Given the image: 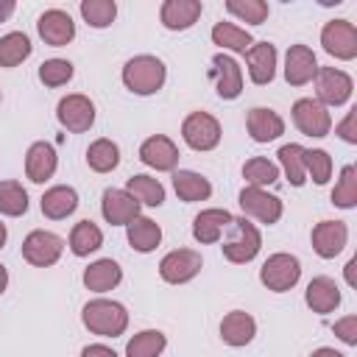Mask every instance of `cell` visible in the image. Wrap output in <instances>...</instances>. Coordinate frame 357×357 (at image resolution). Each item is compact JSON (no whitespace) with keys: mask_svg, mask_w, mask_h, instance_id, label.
Wrapping results in <instances>:
<instances>
[{"mask_svg":"<svg viewBox=\"0 0 357 357\" xmlns=\"http://www.w3.org/2000/svg\"><path fill=\"white\" fill-rule=\"evenodd\" d=\"M81 321L92 335L100 337H117L126 332L128 326V312L120 301H109V298H92L84 304L81 310Z\"/></svg>","mask_w":357,"mask_h":357,"instance_id":"obj_1","label":"cell"},{"mask_svg":"<svg viewBox=\"0 0 357 357\" xmlns=\"http://www.w3.org/2000/svg\"><path fill=\"white\" fill-rule=\"evenodd\" d=\"M123 282V268L114 259H98L84 271V284L92 293H106L114 290Z\"/></svg>","mask_w":357,"mask_h":357,"instance_id":"obj_27","label":"cell"},{"mask_svg":"<svg viewBox=\"0 0 357 357\" xmlns=\"http://www.w3.org/2000/svg\"><path fill=\"white\" fill-rule=\"evenodd\" d=\"M126 192H131L145 206H162L165 204V187H162V181L153 178V176H145V173L131 176L126 181Z\"/></svg>","mask_w":357,"mask_h":357,"instance_id":"obj_32","label":"cell"},{"mask_svg":"<svg viewBox=\"0 0 357 357\" xmlns=\"http://www.w3.org/2000/svg\"><path fill=\"white\" fill-rule=\"evenodd\" d=\"M167 346V337L159 329H142L126 343V357H159Z\"/></svg>","mask_w":357,"mask_h":357,"instance_id":"obj_34","label":"cell"},{"mask_svg":"<svg viewBox=\"0 0 357 357\" xmlns=\"http://www.w3.org/2000/svg\"><path fill=\"white\" fill-rule=\"evenodd\" d=\"M73 64L67 59H47L39 64V81L45 86H64L73 78Z\"/></svg>","mask_w":357,"mask_h":357,"instance_id":"obj_42","label":"cell"},{"mask_svg":"<svg viewBox=\"0 0 357 357\" xmlns=\"http://www.w3.org/2000/svg\"><path fill=\"white\" fill-rule=\"evenodd\" d=\"M56 117H59V123H61L67 131L84 134V131H89L92 123H95V106H92V100H89L86 95H78V92H75V95H67V98L59 100Z\"/></svg>","mask_w":357,"mask_h":357,"instance_id":"obj_11","label":"cell"},{"mask_svg":"<svg viewBox=\"0 0 357 357\" xmlns=\"http://www.w3.org/2000/svg\"><path fill=\"white\" fill-rule=\"evenodd\" d=\"M139 159L153 170H173L178 165V148L165 134H156L139 145Z\"/></svg>","mask_w":357,"mask_h":357,"instance_id":"obj_18","label":"cell"},{"mask_svg":"<svg viewBox=\"0 0 357 357\" xmlns=\"http://www.w3.org/2000/svg\"><path fill=\"white\" fill-rule=\"evenodd\" d=\"M36 31L39 36L45 39V45H53V47H64L67 42H73L75 36V22L67 11L61 8H47L39 20H36Z\"/></svg>","mask_w":357,"mask_h":357,"instance_id":"obj_14","label":"cell"},{"mask_svg":"<svg viewBox=\"0 0 357 357\" xmlns=\"http://www.w3.org/2000/svg\"><path fill=\"white\" fill-rule=\"evenodd\" d=\"M64 251V240L53 231H45V229H33L25 240H22V257L25 262L36 265V268H47L53 265Z\"/></svg>","mask_w":357,"mask_h":357,"instance_id":"obj_8","label":"cell"},{"mask_svg":"<svg viewBox=\"0 0 357 357\" xmlns=\"http://www.w3.org/2000/svg\"><path fill=\"white\" fill-rule=\"evenodd\" d=\"M293 123L301 134L307 137H326L329 128H332V117H329V109L321 106L315 98H298L293 103Z\"/></svg>","mask_w":357,"mask_h":357,"instance_id":"obj_9","label":"cell"},{"mask_svg":"<svg viewBox=\"0 0 357 357\" xmlns=\"http://www.w3.org/2000/svg\"><path fill=\"white\" fill-rule=\"evenodd\" d=\"M298 279H301V262L284 251L271 254L259 268V282L273 293H284V290L296 287Z\"/></svg>","mask_w":357,"mask_h":357,"instance_id":"obj_4","label":"cell"},{"mask_svg":"<svg viewBox=\"0 0 357 357\" xmlns=\"http://www.w3.org/2000/svg\"><path fill=\"white\" fill-rule=\"evenodd\" d=\"M243 178L248 181V187H262L265 190L268 184H273L279 178V167L265 156H254L243 165Z\"/></svg>","mask_w":357,"mask_h":357,"instance_id":"obj_38","label":"cell"},{"mask_svg":"<svg viewBox=\"0 0 357 357\" xmlns=\"http://www.w3.org/2000/svg\"><path fill=\"white\" fill-rule=\"evenodd\" d=\"M212 81H215V92L223 100H234L243 92V70L240 64L226 56V53H215L212 56V70H209Z\"/></svg>","mask_w":357,"mask_h":357,"instance_id":"obj_13","label":"cell"},{"mask_svg":"<svg viewBox=\"0 0 357 357\" xmlns=\"http://www.w3.org/2000/svg\"><path fill=\"white\" fill-rule=\"evenodd\" d=\"M245 128L251 134L254 142H273L284 134V120L273 112V109H265V106H257L245 114Z\"/></svg>","mask_w":357,"mask_h":357,"instance_id":"obj_20","label":"cell"},{"mask_svg":"<svg viewBox=\"0 0 357 357\" xmlns=\"http://www.w3.org/2000/svg\"><path fill=\"white\" fill-rule=\"evenodd\" d=\"M304 151H307V148H301L298 142H287V145H282L279 153H276V156H279V165H282V170H284V176L290 178L293 187H301V184L307 181Z\"/></svg>","mask_w":357,"mask_h":357,"instance_id":"obj_36","label":"cell"},{"mask_svg":"<svg viewBox=\"0 0 357 357\" xmlns=\"http://www.w3.org/2000/svg\"><path fill=\"white\" fill-rule=\"evenodd\" d=\"M357 109H351L349 114H346V120L337 126V134H340V139L343 142H349V145H354L357 142V131H354V120H357V114H354Z\"/></svg>","mask_w":357,"mask_h":357,"instance_id":"obj_45","label":"cell"},{"mask_svg":"<svg viewBox=\"0 0 357 357\" xmlns=\"http://www.w3.org/2000/svg\"><path fill=\"white\" fill-rule=\"evenodd\" d=\"M201 11H204L201 0H165L159 20L167 31H187L190 25L198 22Z\"/></svg>","mask_w":357,"mask_h":357,"instance_id":"obj_19","label":"cell"},{"mask_svg":"<svg viewBox=\"0 0 357 357\" xmlns=\"http://www.w3.org/2000/svg\"><path fill=\"white\" fill-rule=\"evenodd\" d=\"M173 190L181 201L195 204V201H206L212 195V184L209 178H204L195 170H176L173 173Z\"/></svg>","mask_w":357,"mask_h":357,"instance_id":"obj_29","label":"cell"},{"mask_svg":"<svg viewBox=\"0 0 357 357\" xmlns=\"http://www.w3.org/2000/svg\"><path fill=\"white\" fill-rule=\"evenodd\" d=\"M6 237H8V231H6V223L0 220V248L6 245Z\"/></svg>","mask_w":357,"mask_h":357,"instance_id":"obj_51","label":"cell"},{"mask_svg":"<svg viewBox=\"0 0 357 357\" xmlns=\"http://www.w3.org/2000/svg\"><path fill=\"white\" fill-rule=\"evenodd\" d=\"M139 206L142 204L131 192L114 190V187H109L103 192V201H100V212H103L106 223H112V226H128L139 215Z\"/></svg>","mask_w":357,"mask_h":357,"instance_id":"obj_15","label":"cell"},{"mask_svg":"<svg viewBox=\"0 0 357 357\" xmlns=\"http://www.w3.org/2000/svg\"><path fill=\"white\" fill-rule=\"evenodd\" d=\"M231 212L226 209H201L192 220V237L201 243V245H209V243H218L223 237V229H229L231 223Z\"/></svg>","mask_w":357,"mask_h":357,"instance_id":"obj_23","label":"cell"},{"mask_svg":"<svg viewBox=\"0 0 357 357\" xmlns=\"http://www.w3.org/2000/svg\"><path fill=\"white\" fill-rule=\"evenodd\" d=\"M237 201H240L243 212L251 215V218H257L259 223H268L271 226V223H276L282 218V201L276 195L265 192L262 187H243L240 195H237Z\"/></svg>","mask_w":357,"mask_h":357,"instance_id":"obj_12","label":"cell"},{"mask_svg":"<svg viewBox=\"0 0 357 357\" xmlns=\"http://www.w3.org/2000/svg\"><path fill=\"white\" fill-rule=\"evenodd\" d=\"M259 245H262L259 229L245 218H231L229 237L223 240V257L234 265H243V262H251L259 254Z\"/></svg>","mask_w":357,"mask_h":357,"instance_id":"obj_3","label":"cell"},{"mask_svg":"<svg viewBox=\"0 0 357 357\" xmlns=\"http://www.w3.org/2000/svg\"><path fill=\"white\" fill-rule=\"evenodd\" d=\"M321 45L329 56L351 61L357 56V28L349 20H329L321 31Z\"/></svg>","mask_w":357,"mask_h":357,"instance_id":"obj_7","label":"cell"},{"mask_svg":"<svg viewBox=\"0 0 357 357\" xmlns=\"http://www.w3.org/2000/svg\"><path fill=\"white\" fill-rule=\"evenodd\" d=\"M14 14V0H0V22H6Z\"/></svg>","mask_w":357,"mask_h":357,"instance_id":"obj_47","label":"cell"},{"mask_svg":"<svg viewBox=\"0 0 357 357\" xmlns=\"http://www.w3.org/2000/svg\"><path fill=\"white\" fill-rule=\"evenodd\" d=\"M304 170H307V176H312L315 184H326L332 176V156L321 148L304 151Z\"/></svg>","mask_w":357,"mask_h":357,"instance_id":"obj_43","label":"cell"},{"mask_svg":"<svg viewBox=\"0 0 357 357\" xmlns=\"http://www.w3.org/2000/svg\"><path fill=\"white\" fill-rule=\"evenodd\" d=\"M165 64L156 56H134L123 67V84L134 95H153L165 84Z\"/></svg>","mask_w":357,"mask_h":357,"instance_id":"obj_2","label":"cell"},{"mask_svg":"<svg viewBox=\"0 0 357 357\" xmlns=\"http://www.w3.org/2000/svg\"><path fill=\"white\" fill-rule=\"evenodd\" d=\"M310 357H346V354H340V351H335V349H329V346H321V349H315Z\"/></svg>","mask_w":357,"mask_h":357,"instance_id":"obj_49","label":"cell"},{"mask_svg":"<svg viewBox=\"0 0 357 357\" xmlns=\"http://www.w3.org/2000/svg\"><path fill=\"white\" fill-rule=\"evenodd\" d=\"M245 61H248V75L254 84L265 86L273 81L276 73V47L271 42H254L245 50Z\"/></svg>","mask_w":357,"mask_h":357,"instance_id":"obj_22","label":"cell"},{"mask_svg":"<svg viewBox=\"0 0 357 357\" xmlns=\"http://www.w3.org/2000/svg\"><path fill=\"white\" fill-rule=\"evenodd\" d=\"M212 42L220 45L223 50L245 53V50L254 45V36H251L245 28L234 25V22H218V25L212 28Z\"/></svg>","mask_w":357,"mask_h":357,"instance_id":"obj_31","label":"cell"},{"mask_svg":"<svg viewBox=\"0 0 357 357\" xmlns=\"http://www.w3.org/2000/svg\"><path fill=\"white\" fill-rule=\"evenodd\" d=\"M351 78L337 67H318L315 73V100L321 106H343L351 98Z\"/></svg>","mask_w":357,"mask_h":357,"instance_id":"obj_6","label":"cell"},{"mask_svg":"<svg viewBox=\"0 0 357 357\" xmlns=\"http://www.w3.org/2000/svg\"><path fill=\"white\" fill-rule=\"evenodd\" d=\"M201 273V254L192 248H176L162 257L159 262V276L167 284H184Z\"/></svg>","mask_w":357,"mask_h":357,"instance_id":"obj_10","label":"cell"},{"mask_svg":"<svg viewBox=\"0 0 357 357\" xmlns=\"http://www.w3.org/2000/svg\"><path fill=\"white\" fill-rule=\"evenodd\" d=\"M33 45L25 33L20 31H11L6 36H0V67H17L22 64L28 56H31Z\"/></svg>","mask_w":357,"mask_h":357,"instance_id":"obj_35","label":"cell"},{"mask_svg":"<svg viewBox=\"0 0 357 357\" xmlns=\"http://www.w3.org/2000/svg\"><path fill=\"white\" fill-rule=\"evenodd\" d=\"M86 165H89L95 173H109V170H114V167L120 165V148H117L112 139L100 137V139H95V142L86 148Z\"/></svg>","mask_w":357,"mask_h":357,"instance_id":"obj_33","label":"cell"},{"mask_svg":"<svg viewBox=\"0 0 357 357\" xmlns=\"http://www.w3.org/2000/svg\"><path fill=\"white\" fill-rule=\"evenodd\" d=\"M181 137L192 151H212L220 142V123L209 112H192L181 123Z\"/></svg>","mask_w":357,"mask_h":357,"instance_id":"obj_5","label":"cell"},{"mask_svg":"<svg viewBox=\"0 0 357 357\" xmlns=\"http://www.w3.org/2000/svg\"><path fill=\"white\" fill-rule=\"evenodd\" d=\"M315 73H318L315 53L307 45H290L284 56V81L290 86H304L315 78Z\"/></svg>","mask_w":357,"mask_h":357,"instance_id":"obj_16","label":"cell"},{"mask_svg":"<svg viewBox=\"0 0 357 357\" xmlns=\"http://www.w3.org/2000/svg\"><path fill=\"white\" fill-rule=\"evenodd\" d=\"M28 212V192L20 181H0V215L20 218Z\"/></svg>","mask_w":357,"mask_h":357,"instance_id":"obj_37","label":"cell"},{"mask_svg":"<svg viewBox=\"0 0 357 357\" xmlns=\"http://www.w3.org/2000/svg\"><path fill=\"white\" fill-rule=\"evenodd\" d=\"M226 11L240 17L243 22H251V25H262L268 20V3L265 0H229Z\"/></svg>","mask_w":357,"mask_h":357,"instance_id":"obj_41","label":"cell"},{"mask_svg":"<svg viewBox=\"0 0 357 357\" xmlns=\"http://www.w3.org/2000/svg\"><path fill=\"white\" fill-rule=\"evenodd\" d=\"M126 237H128V245H131L134 251L148 254V251H153V248L162 243V229H159L156 220L137 215V218L126 226Z\"/></svg>","mask_w":357,"mask_h":357,"instance_id":"obj_28","label":"cell"},{"mask_svg":"<svg viewBox=\"0 0 357 357\" xmlns=\"http://www.w3.org/2000/svg\"><path fill=\"white\" fill-rule=\"evenodd\" d=\"M346 240H349V229L343 220H321L312 229V248L324 259L337 257L346 248Z\"/></svg>","mask_w":357,"mask_h":357,"instance_id":"obj_17","label":"cell"},{"mask_svg":"<svg viewBox=\"0 0 357 357\" xmlns=\"http://www.w3.org/2000/svg\"><path fill=\"white\" fill-rule=\"evenodd\" d=\"M6 287H8V271H6L3 265H0V293H3Z\"/></svg>","mask_w":357,"mask_h":357,"instance_id":"obj_50","label":"cell"},{"mask_svg":"<svg viewBox=\"0 0 357 357\" xmlns=\"http://www.w3.org/2000/svg\"><path fill=\"white\" fill-rule=\"evenodd\" d=\"M39 206H42V215H45V218H50V220H64L67 215H73V212L78 209V192H75L73 187L56 184V187H50V190L42 195Z\"/></svg>","mask_w":357,"mask_h":357,"instance_id":"obj_25","label":"cell"},{"mask_svg":"<svg viewBox=\"0 0 357 357\" xmlns=\"http://www.w3.org/2000/svg\"><path fill=\"white\" fill-rule=\"evenodd\" d=\"M332 204L340 209L357 206V170H354V165H346L340 170V178L332 190Z\"/></svg>","mask_w":357,"mask_h":357,"instance_id":"obj_39","label":"cell"},{"mask_svg":"<svg viewBox=\"0 0 357 357\" xmlns=\"http://www.w3.org/2000/svg\"><path fill=\"white\" fill-rule=\"evenodd\" d=\"M103 245V231L92 220H78L70 231V251L75 257H89Z\"/></svg>","mask_w":357,"mask_h":357,"instance_id":"obj_30","label":"cell"},{"mask_svg":"<svg viewBox=\"0 0 357 357\" xmlns=\"http://www.w3.org/2000/svg\"><path fill=\"white\" fill-rule=\"evenodd\" d=\"M56 165H59V156L50 142H33L25 153V176L33 184H45L47 178H53Z\"/></svg>","mask_w":357,"mask_h":357,"instance_id":"obj_21","label":"cell"},{"mask_svg":"<svg viewBox=\"0 0 357 357\" xmlns=\"http://www.w3.org/2000/svg\"><path fill=\"white\" fill-rule=\"evenodd\" d=\"M81 17L92 28H106L117 17V3L114 0H81Z\"/></svg>","mask_w":357,"mask_h":357,"instance_id":"obj_40","label":"cell"},{"mask_svg":"<svg viewBox=\"0 0 357 357\" xmlns=\"http://www.w3.org/2000/svg\"><path fill=\"white\" fill-rule=\"evenodd\" d=\"M304 301L312 312L318 315H326L332 310L340 307V290L335 284V279L329 276H315L310 284H307V293H304Z\"/></svg>","mask_w":357,"mask_h":357,"instance_id":"obj_24","label":"cell"},{"mask_svg":"<svg viewBox=\"0 0 357 357\" xmlns=\"http://www.w3.org/2000/svg\"><path fill=\"white\" fill-rule=\"evenodd\" d=\"M335 335L349 343V346H357V315H346L340 321H335Z\"/></svg>","mask_w":357,"mask_h":357,"instance_id":"obj_44","label":"cell"},{"mask_svg":"<svg viewBox=\"0 0 357 357\" xmlns=\"http://www.w3.org/2000/svg\"><path fill=\"white\" fill-rule=\"evenodd\" d=\"M81 357H117V351L103 346V343H89L81 349Z\"/></svg>","mask_w":357,"mask_h":357,"instance_id":"obj_46","label":"cell"},{"mask_svg":"<svg viewBox=\"0 0 357 357\" xmlns=\"http://www.w3.org/2000/svg\"><path fill=\"white\" fill-rule=\"evenodd\" d=\"M254 335H257V321L243 310H231L220 321V337L229 346H245L254 340Z\"/></svg>","mask_w":357,"mask_h":357,"instance_id":"obj_26","label":"cell"},{"mask_svg":"<svg viewBox=\"0 0 357 357\" xmlns=\"http://www.w3.org/2000/svg\"><path fill=\"white\" fill-rule=\"evenodd\" d=\"M354 268H357V257H351L349 262H346V282L354 287L357 284V279H354Z\"/></svg>","mask_w":357,"mask_h":357,"instance_id":"obj_48","label":"cell"}]
</instances>
